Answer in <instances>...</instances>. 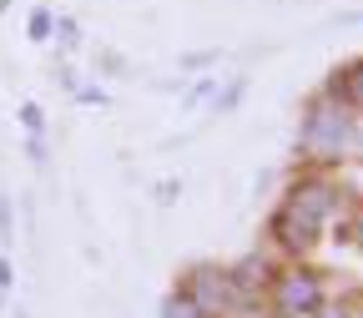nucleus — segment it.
<instances>
[{
    "label": "nucleus",
    "instance_id": "f257e3e1",
    "mask_svg": "<svg viewBox=\"0 0 363 318\" xmlns=\"http://www.w3.org/2000/svg\"><path fill=\"white\" fill-rule=\"evenodd\" d=\"M272 298H278V313L283 318H313L323 308V278L308 268H293L283 278H272Z\"/></svg>",
    "mask_w": 363,
    "mask_h": 318
},
{
    "label": "nucleus",
    "instance_id": "f03ea898",
    "mask_svg": "<svg viewBox=\"0 0 363 318\" xmlns=\"http://www.w3.org/2000/svg\"><path fill=\"white\" fill-rule=\"evenodd\" d=\"M343 142H348V116L338 106H328V102H318L308 111V126H303V147L313 157H338Z\"/></svg>",
    "mask_w": 363,
    "mask_h": 318
},
{
    "label": "nucleus",
    "instance_id": "7ed1b4c3",
    "mask_svg": "<svg viewBox=\"0 0 363 318\" xmlns=\"http://www.w3.org/2000/svg\"><path fill=\"white\" fill-rule=\"evenodd\" d=\"M283 207L323 227V217H333V207H338V192L328 187V182H318V177H303V182H293V192H288Z\"/></svg>",
    "mask_w": 363,
    "mask_h": 318
},
{
    "label": "nucleus",
    "instance_id": "20e7f679",
    "mask_svg": "<svg viewBox=\"0 0 363 318\" xmlns=\"http://www.w3.org/2000/svg\"><path fill=\"white\" fill-rule=\"evenodd\" d=\"M182 293L202 308V318H217L227 303H233V283H227V273H217V268H197Z\"/></svg>",
    "mask_w": 363,
    "mask_h": 318
},
{
    "label": "nucleus",
    "instance_id": "39448f33",
    "mask_svg": "<svg viewBox=\"0 0 363 318\" xmlns=\"http://www.w3.org/2000/svg\"><path fill=\"white\" fill-rule=\"evenodd\" d=\"M272 238H278L288 253H308V248L318 243V222H308V217L278 207V212H272Z\"/></svg>",
    "mask_w": 363,
    "mask_h": 318
},
{
    "label": "nucleus",
    "instance_id": "423d86ee",
    "mask_svg": "<svg viewBox=\"0 0 363 318\" xmlns=\"http://www.w3.org/2000/svg\"><path fill=\"white\" fill-rule=\"evenodd\" d=\"M328 97H338V102H343V106H353V111H363V61H353V66H338V71H333Z\"/></svg>",
    "mask_w": 363,
    "mask_h": 318
},
{
    "label": "nucleus",
    "instance_id": "0eeeda50",
    "mask_svg": "<svg viewBox=\"0 0 363 318\" xmlns=\"http://www.w3.org/2000/svg\"><path fill=\"white\" fill-rule=\"evenodd\" d=\"M227 283H233L238 293H257V288L267 283V263H262V258H242L233 273H227Z\"/></svg>",
    "mask_w": 363,
    "mask_h": 318
},
{
    "label": "nucleus",
    "instance_id": "6e6552de",
    "mask_svg": "<svg viewBox=\"0 0 363 318\" xmlns=\"http://www.w3.org/2000/svg\"><path fill=\"white\" fill-rule=\"evenodd\" d=\"M162 318H202V308H197L187 293H172V298L162 303Z\"/></svg>",
    "mask_w": 363,
    "mask_h": 318
},
{
    "label": "nucleus",
    "instance_id": "1a4fd4ad",
    "mask_svg": "<svg viewBox=\"0 0 363 318\" xmlns=\"http://www.w3.org/2000/svg\"><path fill=\"white\" fill-rule=\"evenodd\" d=\"M353 233H358V243H363V212H358V222H353Z\"/></svg>",
    "mask_w": 363,
    "mask_h": 318
}]
</instances>
